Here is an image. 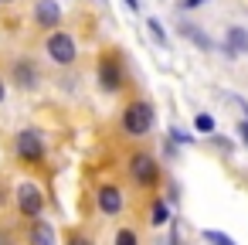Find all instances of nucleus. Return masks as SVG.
<instances>
[{"label": "nucleus", "mask_w": 248, "mask_h": 245, "mask_svg": "<svg viewBox=\"0 0 248 245\" xmlns=\"http://www.w3.org/2000/svg\"><path fill=\"white\" fill-rule=\"evenodd\" d=\"M150 126H153V106L150 102H129L123 113V130L129 136H143Z\"/></svg>", "instance_id": "1"}, {"label": "nucleus", "mask_w": 248, "mask_h": 245, "mask_svg": "<svg viewBox=\"0 0 248 245\" xmlns=\"http://www.w3.org/2000/svg\"><path fill=\"white\" fill-rule=\"evenodd\" d=\"M48 55H51V62H58V65H72V62L78 58L75 38L65 34V31H55V34L48 38Z\"/></svg>", "instance_id": "2"}, {"label": "nucleus", "mask_w": 248, "mask_h": 245, "mask_svg": "<svg viewBox=\"0 0 248 245\" xmlns=\"http://www.w3.org/2000/svg\"><path fill=\"white\" fill-rule=\"evenodd\" d=\"M129 174H133L143 187H153V184L160 180L156 157H150V153H133V157H129Z\"/></svg>", "instance_id": "3"}, {"label": "nucleus", "mask_w": 248, "mask_h": 245, "mask_svg": "<svg viewBox=\"0 0 248 245\" xmlns=\"http://www.w3.org/2000/svg\"><path fill=\"white\" fill-rule=\"evenodd\" d=\"M17 208H21V214L38 218L41 208H45V194H41V187H38V184H21V187H17Z\"/></svg>", "instance_id": "4"}, {"label": "nucleus", "mask_w": 248, "mask_h": 245, "mask_svg": "<svg viewBox=\"0 0 248 245\" xmlns=\"http://www.w3.org/2000/svg\"><path fill=\"white\" fill-rule=\"evenodd\" d=\"M17 153H21V160L38 163V160L45 157V143H41V136H38L34 130H21V133H17Z\"/></svg>", "instance_id": "5"}, {"label": "nucleus", "mask_w": 248, "mask_h": 245, "mask_svg": "<svg viewBox=\"0 0 248 245\" xmlns=\"http://www.w3.org/2000/svg\"><path fill=\"white\" fill-rule=\"evenodd\" d=\"M99 85H102L106 92H116V89L123 85V65H119L112 55H106V58L99 62Z\"/></svg>", "instance_id": "6"}, {"label": "nucleus", "mask_w": 248, "mask_h": 245, "mask_svg": "<svg viewBox=\"0 0 248 245\" xmlns=\"http://www.w3.org/2000/svg\"><path fill=\"white\" fill-rule=\"evenodd\" d=\"M224 55H228V58L248 55V31H245V28H228V31H224Z\"/></svg>", "instance_id": "7"}, {"label": "nucleus", "mask_w": 248, "mask_h": 245, "mask_svg": "<svg viewBox=\"0 0 248 245\" xmlns=\"http://www.w3.org/2000/svg\"><path fill=\"white\" fill-rule=\"evenodd\" d=\"M95 201H99V208H102L106 214H119V211H123V191H119V187H112V184L99 187Z\"/></svg>", "instance_id": "8"}, {"label": "nucleus", "mask_w": 248, "mask_h": 245, "mask_svg": "<svg viewBox=\"0 0 248 245\" xmlns=\"http://www.w3.org/2000/svg\"><path fill=\"white\" fill-rule=\"evenodd\" d=\"M34 17L41 28H55L62 21V11H58V0H38V7H34Z\"/></svg>", "instance_id": "9"}, {"label": "nucleus", "mask_w": 248, "mask_h": 245, "mask_svg": "<svg viewBox=\"0 0 248 245\" xmlns=\"http://www.w3.org/2000/svg\"><path fill=\"white\" fill-rule=\"evenodd\" d=\"M31 245H55V228H51V221H45V218L34 221V228H31Z\"/></svg>", "instance_id": "10"}, {"label": "nucleus", "mask_w": 248, "mask_h": 245, "mask_svg": "<svg viewBox=\"0 0 248 245\" xmlns=\"http://www.w3.org/2000/svg\"><path fill=\"white\" fill-rule=\"evenodd\" d=\"M14 79H17V85H24V89H34V85H38V72H34L31 62H17V65H14Z\"/></svg>", "instance_id": "11"}, {"label": "nucleus", "mask_w": 248, "mask_h": 245, "mask_svg": "<svg viewBox=\"0 0 248 245\" xmlns=\"http://www.w3.org/2000/svg\"><path fill=\"white\" fill-rule=\"evenodd\" d=\"M180 34H184V38H190V41H194L201 51H211V38H207L204 31H197L194 24H184V28H180Z\"/></svg>", "instance_id": "12"}, {"label": "nucleus", "mask_w": 248, "mask_h": 245, "mask_svg": "<svg viewBox=\"0 0 248 245\" xmlns=\"http://www.w3.org/2000/svg\"><path fill=\"white\" fill-rule=\"evenodd\" d=\"M204 242H207V245H238L231 235H224V231H217V228H204Z\"/></svg>", "instance_id": "13"}, {"label": "nucleus", "mask_w": 248, "mask_h": 245, "mask_svg": "<svg viewBox=\"0 0 248 245\" xmlns=\"http://www.w3.org/2000/svg\"><path fill=\"white\" fill-rule=\"evenodd\" d=\"M150 221H153V225H167V221H170L167 201H153V208H150Z\"/></svg>", "instance_id": "14"}, {"label": "nucleus", "mask_w": 248, "mask_h": 245, "mask_svg": "<svg viewBox=\"0 0 248 245\" xmlns=\"http://www.w3.org/2000/svg\"><path fill=\"white\" fill-rule=\"evenodd\" d=\"M146 28H150V38H153L156 45H163V48H167V34H163L160 21H156V17H150V21H146Z\"/></svg>", "instance_id": "15"}, {"label": "nucleus", "mask_w": 248, "mask_h": 245, "mask_svg": "<svg viewBox=\"0 0 248 245\" xmlns=\"http://www.w3.org/2000/svg\"><path fill=\"white\" fill-rule=\"evenodd\" d=\"M194 126H197V133H214V116H207V113H197Z\"/></svg>", "instance_id": "16"}, {"label": "nucleus", "mask_w": 248, "mask_h": 245, "mask_svg": "<svg viewBox=\"0 0 248 245\" xmlns=\"http://www.w3.org/2000/svg\"><path fill=\"white\" fill-rule=\"evenodd\" d=\"M116 245H140V238H136V231H133V228H119Z\"/></svg>", "instance_id": "17"}, {"label": "nucleus", "mask_w": 248, "mask_h": 245, "mask_svg": "<svg viewBox=\"0 0 248 245\" xmlns=\"http://www.w3.org/2000/svg\"><path fill=\"white\" fill-rule=\"evenodd\" d=\"M170 140H177V143H190L194 136H187L184 130H177V126H173V130H170Z\"/></svg>", "instance_id": "18"}, {"label": "nucleus", "mask_w": 248, "mask_h": 245, "mask_svg": "<svg viewBox=\"0 0 248 245\" xmlns=\"http://www.w3.org/2000/svg\"><path fill=\"white\" fill-rule=\"evenodd\" d=\"M238 136L248 143V119H241V123H238Z\"/></svg>", "instance_id": "19"}, {"label": "nucleus", "mask_w": 248, "mask_h": 245, "mask_svg": "<svg viewBox=\"0 0 248 245\" xmlns=\"http://www.w3.org/2000/svg\"><path fill=\"white\" fill-rule=\"evenodd\" d=\"M201 4H204V0H184V7H187V11H194V7H201Z\"/></svg>", "instance_id": "20"}, {"label": "nucleus", "mask_w": 248, "mask_h": 245, "mask_svg": "<svg viewBox=\"0 0 248 245\" xmlns=\"http://www.w3.org/2000/svg\"><path fill=\"white\" fill-rule=\"evenodd\" d=\"M68 245H92V242H89V238H72Z\"/></svg>", "instance_id": "21"}, {"label": "nucleus", "mask_w": 248, "mask_h": 245, "mask_svg": "<svg viewBox=\"0 0 248 245\" xmlns=\"http://www.w3.org/2000/svg\"><path fill=\"white\" fill-rule=\"evenodd\" d=\"M126 7L129 11H140V0H126Z\"/></svg>", "instance_id": "22"}, {"label": "nucleus", "mask_w": 248, "mask_h": 245, "mask_svg": "<svg viewBox=\"0 0 248 245\" xmlns=\"http://www.w3.org/2000/svg\"><path fill=\"white\" fill-rule=\"evenodd\" d=\"M0 245H11V238H7V235H0Z\"/></svg>", "instance_id": "23"}, {"label": "nucleus", "mask_w": 248, "mask_h": 245, "mask_svg": "<svg viewBox=\"0 0 248 245\" xmlns=\"http://www.w3.org/2000/svg\"><path fill=\"white\" fill-rule=\"evenodd\" d=\"M0 102H4V79H0Z\"/></svg>", "instance_id": "24"}]
</instances>
